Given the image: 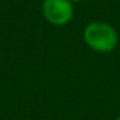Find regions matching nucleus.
I'll list each match as a JSON object with an SVG mask.
<instances>
[{
	"label": "nucleus",
	"instance_id": "obj_1",
	"mask_svg": "<svg viewBox=\"0 0 120 120\" xmlns=\"http://www.w3.org/2000/svg\"><path fill=\"white\" fill-rule=\"evenodd\" d=\"M83 39L92 50L110 53L119 44V35L112 25L103 21H93L85 26Z\"/></svg>",
	"mask_w": 120,
	"mask_h": 120
},
{
	"label": "nucleus",
	"instance_id": "obj_2",
	"mask_svg": "<svg viewBox=\"0 0 120 120\" xmlns=\"http://www.w3.org/2000/svg\"><path fill=\"white\" fill-rule=\"evenodd\" d=\"M41 12L53 26H65L74 17V7L70 0H44Z\"/></svg>",
	"mask_w": 120,
	"mask_h": 120
},
{
	"label": "nucleus",
	"instance_id": "obj_3",
	"mask_svg": "<svg viewBox=\"0 0 120 120\" xmlns=\"http://www.w3.org/2000/svg\"><path fill=\"white\" fill-rule=\"evenodd\" d=\"M71 3H79V1H83V0H70Z\"/></svg>",
	"mask_w": 120,
	"mask_h": 120
},
{
	"label": "nucleus",
	"instance_id": "obj_4",
	"mask_svg": "<svg viewBox=\"0 0 120 120\" xmlns=\"http://www.w3.org/2000/svg\"><path fill=\"white\" fill-rule=\"evenodd\" d=\"M114 120H120V116H117V117H115Z\"/></svg>",
	"mask_w": 120,
	"mask_h": 120
}]
</instances>
